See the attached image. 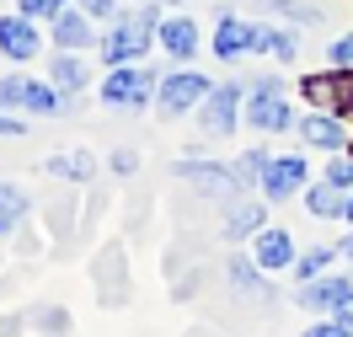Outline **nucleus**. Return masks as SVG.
<instances>
[{"mask_svg": "<svg viewBox=\"0 0 353 337\" xmlns=\"http://www.w3.org/2000/svg\"><path fill=\"white\" fill-rule=\"evenodd\" d=\"M155 27H161V11H155V0H139L134 11L112 17V32L102 38V59H108L112 70H118V65H134V59L150 48Z\"/></svg>", "mask_w": 353, "mask_h": 337, "instance_id": "nucleus-1", "label": "nucleus"}, {"mask_svg": "<svg viewBox=\"0 0 353 337\" xmlns=\"http://www.w3.org/2000/svg\"><path fill=\"white\" fill-rule=\"evenodd\" d=\"M155 91H161V81H155L145 65H118L102 81V102L108 108H123V112H139L145 102H155Z\"/></svg>", "mask_w": 353, "mask_h": 337, "instance_id": "nucleus-2", "label": "nucleus"}, {"mask_svg": "<svg viewBox=\"0 0 353 337\" xmlns=\"http://www.w3.org/2000/svg\"><path fill=\"white\" fill-rule=\"evenodd\" d=\"M209 81H203L199 70H172L166 81H161V91H155V108L172 112V118H182L188 108H203V96H209Z\"/></svg>", "mask_w": 353, "mask_h": 337, "instance_id": "nucleus-3", "label": "nucleus"}, {"mask_svg": "<svg viewBox=\"0 0 353 337\" xmlns=\"http://www.w3.org/2000/svg\"><path fill=\"white\" fill-rule=\"evenodd\" d=\"M246 118H252V129H263V134H279V129H289V123H294V112H289L284 91L273 86V81H257Z\"/></svg>", "mask_w": 353, "mask_h": 337, "instance_id": "nucleus-4", "label": "nucleus"}, {"mask_svg": "<svg viewBox=\"0 0 353 337\" xmlns=\"http://www.w3.org/2000/svg\"><path fill=\"white\" fill-rule=\"evenodd\" d=\"M236 112H241V86H214L203 96V134H230L236 129Z\"/></svg>", "mask_w": 353, "mask_h": 337, "instance_id": "nucleus-5", "label": "nucleus"}, {"mask_svg": "<svg viewBox=\"0 0 353 337\" xmlns=\"http://www.w3.org/2000/svg\"><path fill=\"white\" fill-rule=\"evenodd\" d=\"M176 177H188L199 193H209V198H236L241 193V182H236V172H225V166H209V161H182L176 166Z\"/></svg>", "mask_w": 353, "mask_h": 337, "instance_id": "nucleus-6", "label": "nucleus"}, {"mask_svg": "<svg viewBox=\"0 0 353 337\" xmlns=\"http://www.w3.org/2000/svg\"><path fill=\"white\" fill-rule=\"evenodd\" d=\"M0 54L6 59H32L38 54V22L32 17H0Z\"/></svg>", "mask_w": 353, "mask_h": 337, "instance_id": "nucleus-7", "label": "nucleus"}, {"mask_svg": "<svg viewBox=\"0 0 353 337\" xmlns=\"http://www.w3.org/2000/svg\"><path fill=\"white\" fill-rule=\"evenodd\" d=\"M155 43L166 48L172 59H193V54H199V27H193V17H166V22L155 27Z\"/></svg>", "mask_w": 353, "mask_h": 337, "instance_id": "nucleus-8", "label": "nucleus"}, {"mask_svg": "<svg viewBox=\"0 0 353 337\" xmlns=\"http://www.w3.org/2000/svg\"><path fill=\"white\" fill-rule=\"evenodd\" d=\"M300 187H305V161H300V156L268 161V177H263L268 198H289V193H300Z\"/></svg>", "mask_w": 353, "mask_h": 337, "instance_id": "nucleus-9", "label": "nucleus"}, {"mask_svg": "<svg viewBox=\"0 0 353 337\" xmlns=\"http://www.w3.org/2000/svg\"><path fill=\"white\" fill-rule=\"evenodd\" d=\"M300 139L316 145V150H343V145H348V129H343L332 112H305V118H300Z\"/></svg>", "mask_w": 353, "mask_h": 337, "instance_id": "nucleus-10", "label": "nucleus"}, {"mask_svg": "<svg viewBox=\"0 0 353 337\" xmlns=\"http://www.w3.org/2000/svg\"><path fill=\"white\" fill-rule=\"evenodd\" d=\"M214 54H220L225 65L241 59V54H252V22H241V17H220V27H214Z\"/></svg>", "mask_w": 353, "mask_h": 337, "instance_id": "nucleus-11", "label": "nucleus"}, {"mask_svg": "<svg viewBox=\"0 0 353 337\" xmlns=\"http://www.w3.org/2000/svg\"><path fill=\"white\" fill-rule=\"evenodd\" d=\"M294 263V241H289V230H257V268L263 273H279Z\"/></svg>", "mask_w": 353, "mask_h": 337, "instance_id": "nucleus-12", "label": "nucleus"}, {"mask_svg": "<svg viewBox=\"0 0 353 337\" xmlns=\"http://www.w3.org/2000/svg\"><path fill=\"white\" fill-rule=\"evenodd\" d=\"M54 43L75 54V48H91V17L86 11H59L54 17Z\"/></svg>", "mask_w": 353, "mask_h": 337, "instance_id": "nucleus-13", "label": "nucleus"}, {"mask_svg": "<svg viewBox=\"0 0 353 337\" xmlns=\"http://www.w3.org/2000/svg\"><path fill=\"white\" fill-rule=\"evenodd\" d=\"M252 54H273L279 65H289L300 48H294V32H284V27H252Z\"/></svg>", "mask_w": 353, "mask_h": 337, "instance_id": "nucleus-14", "label": "nucleus"}, {"mask_svg": "<svg viewBox=\"0 0 353 337\" xmlns=\"http://www.w3.org/2000/svg\"><path fill=\"white\" fill-rule=\"evenodd\" d=\"M305 209L310 214H321V220H332V214H348V187H337V182H316L305 193Z\"/></svg>", "mask_w": 353, "mask_h": 337, "instance_id": "nucleus-15", "label": "nucleus"}, {"mask_svg": "<svg viewBox=\"0 0 353 337\" xmlns=\"http://www.w3.org/2000/svg\"><path fill=\"white\" fill-rule=\"evenodd\" d=\"M343 289H348V278H305L300 284V305L305 311H332L343 300Z\"/></svg>", "mask_w": 353, "mask_h": 337, "instance_id": "nucleus-16", "label": "nucleus"}, {"mask_svg": "<svg viewBox=\"0 0 353 337\" xmlns=\"http://www.w3.org/2000/svg\"><path fill=\"white\" fill-rule=\"evenodd\" d=\"M257 230H263V209H257V203H230V214H225V236H230V241H241V236H257Z\"/></svg>", "mask_w": 353, "mask_h": 337, "instance_id": "nucleus-17", "label": "nucleus"}, {"mask_svg": "<svg viewBox=\"0 0 353 337\" xmlns=\"http://www.w3.org/2000/svg\"><path fill=\"white\" fill-rule=\"evenodd\" d=\"M225 273H230V284H236L241 294H252V300H263V294H268V284L257 278V257H230Z\"/></svg>", "mask_w": 353, "mask_h": 337, "instance_id": "nucleus-18", "label": "nucleus"}, {"mask_svg": "<svg viewBox=\"0 0 353 337\" xmlns=\"http://www.w3.org/2000/svg\"><path fill=\"white\" fill-rule=\"evenodd\" d=\"M22 108H27V112H38V118H48V112L65 108V91H59V86H43V81H27Z\"/></svg>", "mask_w": 353, "mask_h": 337, "instance_id": "nucleus-19", "label": "nucleus"}, {"mask_svg": "<svg viewBox=\"0 0 353 337\" xmlns=\"http://www.w3.org/2000/svg\"><path fill=\"white\" fill-rule=\"evenodd\" d=\"M22 220H27V193L11 187V182H0V236H11Z\"/></svg>", "mask_w": 353, "mask_h": 337, "instance_id": "nucleus-20", "label": "nucleus"}, {"mask_svg": "<svg viewBox=\"0 0 353 337\" xmlns=\"http://www.w3.org/2000/svg\"><path fill=\"white\" fill-rule=\"evenodd\" d=\"M310 102H327V108H353V91L343 86V81H337V75H321V81H316V75H310Z\"/></svg>", "mask_w": 353, "mask_h": 337, "instance_id": "nucleus-21", "label": "nucleus"}, {"mask_svg": "<svg viewBox=\"0 0 353 337\" xmlns=\"http://www.w3.org/2000/svg\"><path fill=\"white\" fill-rule=\"evenodd\" d=\"M43 172H48V177H65V182H86L91 172H97V161H91V156H48Z\"/></svg>", "mask_w": 353, "mask_h": 337, "instance_id": "nucleus-22", "label": "nucleus"}, {"mask_svg": "<svg viewBox=\"0 0 353 337\" xmlns=\"http://www.w3.org/2000/svg\"><path fill=\"white\" fill-rule=\"evenodd\" d=\"M54 86L65 91H81L86 86V65H81V59H75V54H59V59H54Z\"/></svg>", "mask_w": 353, "mask_h": 337, "instance_id": "nucleus-23", "label": "nucleus"}, {"mask_svg": "<svg viewBox=\"0 0 353 337\" xmlns=\"http://www.w3.org/2000/svg\"><path fill=\"white\" fill-rule=\"evenodd\" d=\"M332 257H337V252H332V247H310L305 257L294 263V273H300V284H305V278H321V273H327V263H332Z\"/></svg>", "mask_w": 353, "mask_h": 337, "instance_id": "nucleus-24", "label": "nucleus"}, {"mask_svg": "<svg viewBox=\"0 0 353 337\" xmlns=\"http://www.w3.org/2000/svg\"><path fill=\"white\" fill-rule=\"evenodd\" d=\"M263 177H268V156L263 150H252V156L236 161V182H241V187H252V182H263Z\"/></svg>", "mask_w": 353, "mask_h": 337, "instance_id": "nucleus-25", "label": "nucleus"}, {"mask_svg": "<svg viewBox=\"0 0 353 337\" xmlns=\"http://www.w3.org/2000/svg\"><path fill=\"white\" fill-rule=\"evenodd\" d=\"M17 11H22V17H32V22H54L59 11H70V0H22Z\"/></svg>", "mask_w": 353, "mask_h": 337, "instance_id": "nucleus-26", "label": "nucleus"}, {"mask_svg": "<svg viewBox=\"0 0 353 337\" xmlns=\"http://www.w3.org/2000/svg\"><path fill=\"white\" fill-rule=\"evenodd\" d=\"M22 91H27V75H6V81H0V112L22 108Z\"/></svg>", "mask_w": 353, "mask_h": 337, "instance_id": "nucleus-27", "label": "nucleus"}, {"mask_svg": "<svg viewBox=\"0 0 353 337\" xmlns=\"http://www.w3.org/2000/svg\"><path fill=\"white\" fill-rule=\"evenodd\" d=\"M327 59H332V70H337V75H348V70H353V32L332 43V54H327Z\"/></svg>", "mask_w": 353, "mask_h": 337, "instance_id": "nucleus-28", "label": "nucleus"}, {"mask_svg": "<svg viewBox=\"0 0 353 337\" xmlns=\"http://www.w3.org/2000/svg\"><path fill=\"white\" fill-rule=\"evenodd\" d=\"M86 6V17H97V22H112L118 17V0H81Z\"/></svg>", "mask_w": 353, "mask_h": 337, "instance_id": "nucleus-29", "label": "nucleus"}, {"mask_svg": "<svg viewBox=\"0 0 353 337\" xmlns=\"http://www.w3.org/2000/svg\"><path fill=\"white\" fill-rule=\"evenodd\" d=\"M305 337H353V327H343V321H316Z\"/></svg>", "mask_w": 353, "mask_h": 337, "instance_id": "nucleus-30", "label": "nucleus"}, {"mask_svg": "<svg viewBox=\"0 0 353 337\" xmlns=\"http://www.w3.org/2000/svg\"><path fill=\"white\" fill-rule=\"evenodd\" d=\"M332 311H337V321H343V327H353V284L343 289V300H337Z\"/></svg>", "mask_w": 353, "mask_h": 337, "instance_id": "nucleus-31", "label": "nucleus"}, {"mask_svg": "<svg viewBox=\"0 0 353 337\" xmlns=\"http://www.w3.org/2000/svg\"><path fill=\"white\" fill-rule=\"evenodd\" d=\"M327 177L337 182V187H353V161H337V166H332Z\"/></svg>", "mask_w": 353, "mask_h": 337, "instance_id": "nucleus-32", "label": "nucleus"}, {"mask_svg": "<svg viewBox=\"0 0 353 337\" xmlns=\"http://www.w3.org/2000/svg\"><path fill=\"white\" fill-rule=\"evenodd\" d=\"M112 172H134V150H118V156H112Z\"/></svg>", "mask_w": 353, "mask_h": 337, "instance_id": "nucleus-33", "label": "nucleus"}, {"mask_svg": "<svg viewBox=\"0 0 353 337\" xmlns=\"http://www.w3.org/2000/svg\"><path fill=\"white\" fill-rule=\"evenodd\" d=\"M337 257H348V263H353V230L343 236V241H337Z\"/></svg>", "mask_w": 353, "mask_h": 337, "instance_id": "nucleus-34", "label": "nucleus"}, {"mask_svg": "<svg viewBox=\"0 0 353 337\" xmlns=\"http://www.w3.org/2000/svg\"><path fill=\"white\" fill-rule=\"evenodd\" d=\"M0 134H22V123L17 118H0Z\"/></svg>", "mask_w": 353, "mask_h": 337, "instance_id": "nucleus-35", "label": "nucleus"}, {"mask_svg": "<svg viewBox=\"0 0 353 337\" xmlns=\"http://www.w3.org/2000/svg\"><path fill=\"white\" fill-rule=\"evenodd\" d=\"M343 220H353V187H348V214H343Z\"/></svg>", "mask_w": 353, "mask_h": 337, "instance_id": "nucleus-36", "label": "nucleus"}]
</instances>
